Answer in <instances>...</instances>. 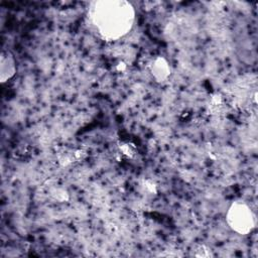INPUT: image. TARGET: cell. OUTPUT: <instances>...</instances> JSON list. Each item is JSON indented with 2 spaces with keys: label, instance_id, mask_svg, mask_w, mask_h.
<instances>
[{
  "label": "cell",
  "instance_id": "obj_1",
  "mask_svg": "<svg viewBox=\"0 0 258 258\" xmlns=\"http://www.w3.org/2000/svg\"><path fill=\"white\" fill-rule=\"evenodd\" d=\"M90 19L103 38L116 40L132 29L135 10L128 1L102 0L95 2L91 7Z\"/></svg>",
  "mask_w": 258,
  "mask_h": 258
},
{
  "label": "cell",
  "instance_id": "obj_2",
  "mask_svg": "<svg viewBox=\"0 0 258 258\" xmlns=\"http://www.w3.org/2000/svg\"><path fill=\"white\" fill-rule=\"evenodd\" d=\"M226 219L230 228L240 235L250 233L255 225L251 209L243 202L233 203L227 212Z\"/></svg>",
  "mask_w": 258,
  "mask_h": 258
},
{
  "label": "cell",
  "instance_id": "obj_3",
  "mask_svg": "<svg viewBox=\"0 0 258 258\" xmlns=\"http://www.w3.org/2000/svg\"><path fill=\"white\" fill-rule=\"evenodd\" d=\"M16 72V62L10 51H2L0 55V82L10 80Z\"/></svg>",
  "mask_w": 258,
  "mask_h": 258
},
{
  "label": "cell",
  "instance_id": "obj_4",
  "mask_svg": "<svg viewBox=\"0 0 258 258\" xmlns=\"http://www.w3.org/2000/svg\"><path fill=\"white\" fill-rule=\"evenodd\" d=\"M150 73L156 81L162 82L169 77L170 67L164 57L158 56L150 63Z\"/></svg>",
  "mask_w": 258,
  "mask_h": 258
}]
</instances>
